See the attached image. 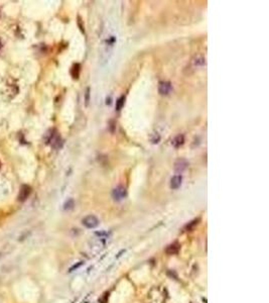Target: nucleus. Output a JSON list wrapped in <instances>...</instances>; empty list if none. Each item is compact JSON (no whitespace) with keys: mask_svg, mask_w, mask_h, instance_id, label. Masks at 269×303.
Here are the masks:
<instances>
[{"mask_svg":"<svg viewBox=\"0 0 269 303\" xmlns=\"http://www.w3.org/2000/svg\"><path fill=\"white\" fill-rule=\"evenodd\" d=\"M126 196H127V190L124 186H118L112 192V197L116 201H121L123 199H125Z\"/></svg>","mask_w":269,"mask_h":303,"instance_id":"obj_2","label":"nucleus"},{"mask_svg":"<svg viewBox=\"0 0 269 303\" xmlns=\"http://www.w3.org/2000/svg\"><path fill=\"white\" fill-rule=\"evenodd\" d=\"M124 104H125V96L122 95V96H120L119 98L116 100V105H115V108H116V110H121V109L123 108L124 106Z\"/></svg>","mask_w":269,"mask_h":303,"instance_id":"obj_12","label":"nucleus"},{"mask_svg":"<svg viewBox=\"0 0 269 303\" xmlns=\"http://www.w3.org/2000/svg\"><path fill=\"white\" fill-rule=\"evenodd\" d=\"M89 101H90V88H87L86 94H85V102H86V105L89 104Z\"/></svg>","mask_w":269,"mask_h":303,"instance_id":"obj_16","label":"nucleus"},{"mask_svg":"<svg viewBox=\"0 0 269 303\" xmlns=\"http://www.w3.org/2000/svg\"><path fill=\"white\" fill-rule=\"evenodd\" d=\"M172 90V85L170 81H161L158 84V92L161 95H168Z\"/></svg>","mask_w":269,"mask_h":303,"instance_id":"obj_5","label":"nucleus"},{"mask_svg":"<svg viewBox=\"0 0 269 303\" xmlns=\"http://www.w3.org/2000/svg\"><path fill=\"white\" fill-rule=\"evenodd\" d=\"M171 144H172V145H174L175 149L180 148L184 144V135H178L174 140H172V143Z\"/></svg>","mask_w":269,"mask_h":303,"instance_id":"obj_9","label":"nucleus"},{"mask_svg":"<svg viewBox=\"0 0 269 303\" xmlns=\"http://www.w3.org/2000/svg\"><path fill=\"white\" fill-rule=\"evenodd\" d=\"M80 71H81V66H80V64H74L73 67H72V70H71L72 77H73L74 79H78L80 76Z\"/></svg>","mask_w":269,"mask_h":303,"instance_id":"obj_11","label":"nucleus"},{"mask_svg":"<svg viewBox=\"0 0 269 303\" xmlns=\"http://www.w3.org/2000/svg\"><path fill=\"white\" fill-rule=\"evenodd\" d=\"M1 167H2V164H1V161H0V170H1Z\"/></svg>","mask_w":269,"mask_h":303,"instance_id":"obj_17","label":"nucleus"},{"mask_svg":"<svg viewBox=\"0 0 269 303\" xmlns=\"http://www.w3.org/2000/svg\"><path fill=\"white\" fill-rule=\"evenodd\" d=\"M182 182H183V177L182 175H175L171 178L170 180V188L171 189H179L180 187V185H182Z\"/></svg>","mask_w":269,"mask_h":303,"instance_id":"obj_8","label":"nucleus"},{"mask_svg":"<svg viewBox=\"0 0 269 303\" xmlns=\"http://www.w3.org/2000/svg\"><path fill=\"white\" fill-rule=\"evenodd\" d=\"M82 223L87 228H95L99 225V219L95 215H88L82 220Z\"/></svg>","mask_w":269,"mask_h":303,"instance_id":"obj_3","label":"nucleus"},{"mask_svg":"<svg viewBox=\"0 0 269 303\" xmlns=\"http://www.w3.org/2000/svg\"><path fill=\"white\" fill-rule=\"evenodd\" d=\"M1 47H2V44H1V42H0V48H1Z\"/></svg>","mask_w":269,"mask_h":303,"instance_id":"obj_18","label":"nucleus"},{"mask_svg":"<svg viewBox=\"0 0 269 303\" xmlns=\"http://www.w3.org/2000/svg\"><path fill=\"white\" fill-rule=\"evenodd\" d=\"M191 64L195 68H196V67H202V66H205V65H206V59H205L203 56L198 55V56H196V57H194V58L192 59Z\"/></svg>","mask_w":269,"mask_h":303,"instance_id":"obj_7","label":"nucleus"},{"mask_svg":"<svg viewBox=\"0 0 269 303\" xmlns=\"http://www.w3.org/2000/svg\"><path fill=\"white\" fill-rule=\"evenodd\" d=\"M198 223H199V218H198V219H194V220H192L191 222H188V223L184 226L183 229L187 230V232H188V230H192L195 228L196 225H198Z\"/></svg>","mask_w":269,"mask_h":303,"instance_id":"obj_13","label":"nucleus"},{"mask_svg":"<svg viewBox=\"0 0 269 303\" xmlns=\"http://www.w3.org/2000/svg\"><path fill=\"white\" fill-rule=\"evenodd\" d=\"M187 166H188V162L186 159L180 158V159L176 160V162L174 163V170L178 173H182L187 168Z\"/></svg>","mask_w":269,"mask_h":303,"instance_id":"obj_6","label":"nucleus"},{"mask_svg":"<svg viewBox=\"0 0 269 303\" xmlns=\"http://www.w3.org/2000/svg\"><path fill=\"white\" fill-rule=\"evenodd\" d=\"M179 248H180V246L178 244V242H174V244H171V245H170L167 246L165 252H166L167 255H175V254L179 253Z\"/></svg>","mask_w":269,"mask_h":303,"instance_id":"obj_10","label":"nucleus"},{"mask_svg":"<svg viewBox=\"0 0 269 303\" xmlns=\"http://www.w3.org/2000/svg\"><path fill=\"white\" fill-rule=\"evenodd\" d=\"M30 193H31V187L29 185H22L20 189H19V193H18V201H20V202H23V201H25L27 198H29V196L30 195Z\"/></svg>","mask_w":269,"mask_h":303,"instance_id":"obj_4","label":"nucleus"},{"mask_svg":"<svg viewBox=\"0 0 269 303\" xmlns=\"http://www.w3.org/2000/svg\"><path fill=\"white\" fill-rule=\"evenodd\" d=\"M159 140H160V135H158L157 132L154 133L153 136L151 137V141H152V144H158V143H159Z\"/></svg>","mask_w":269,"mask_h":303,"instance_id":"obj_15","label":"nucleus"},{"mask_svg":"<svg viewBox=\"0 0 269 303\" xmlns=\"http://www.w3.org/2000/svg\"><path fill=\"white\" fill-rule=\"evenodd\" d=\"M43 140L46 145H50L54 149H60L63 145V140L55 128L49 129L43 136Z\"/></svg>","mask_w":269,"mask_h":303,"instance_id":"obj_1","label":"nucleus"},{"mask_svg":"<svg viewBox=\"0 0 269 303\" xmlns=\"http://www.w3.org/2000/svg\"><path fill=\"white\" fill-rule=\"evenodd\" d=\"M73 207H74V200L73 199H69L65 203V205H64V209L65 210H70Z\"/></svg>","mask_w":269,"mask_h":303,"instance_id":"obj_14","label":"nucleus"}]
</instances>
